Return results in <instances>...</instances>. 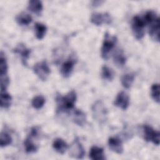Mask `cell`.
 <instances>
[{
    "instance_id": "1",
    "label": "cell",
    "mask_w": 160,
    "mask_h": 160,
    "mask_svg": "<svg viewBox=\"0 0 160 160\" xmlns=\"http://www.w3.org/2000/svg\"><path fill=\"white\" fill-rule=\"evenodd\" d=\"M143 20L145 24L148 25L149 34L151 39L156 42H159L160 21L157 14L154 11L149 10L146 12Z\"/></svg>"
},
{
    "instance_id": "2",
    "label": "cell",
    "mask_w": 160,
    "mask_h": 160,
    "mask_svg": "<svg viewBox=\"0 0 160 160\" xmlns=\"http://www.w3.org/2000/svg\"><path fill=\"white\" fill-rule=\"evenodd\" d=\"M76 101V94L73 90L69 91L64 96H57L56 102L58 104V111L59 112H68L74 108Z\"/></svg>"
},
{
    "instance_id": "3",
    "label": "cell",
    "mask_w": 160,
    "mask_h": 160,
    "mask_svg": "<svg viewBox=\"0 0 160 160\" xmlns=\"http://www.w3.org/2000/svg\"><path fill=\"white\" fill-rule=\"evenodd\" d=\"M92 112L93 118L99 124L105 122L107 119L108 111L101 100H98L92 106Z\"/></svg>"
},
{
    "instance_id": "4",
    "label": "cell",
    "mask_w": 160,
    "mask_h": 160,
    "mask_svg": "<svg viewBox=\"0 0 160 160\" xmlns=\"http://www.w3.org/2000/svg\"><path fill=\"white\" fill-rule=\"evenodd\" d=\"M118 39L116 36H111L108 32L105 33L102 46L101 49V54L102 59L107 60L109 58V53L114 47Z\"/></svg>"
},
{
    "instance_id": "5",
    "label": "cell",
    "mask_w": 160,
    "mask_h": 160,
    "mask_svg": "<svg viewBox=\"0 0 160 160\" xmlns=\"http://www.w3.org/2000/svg\"><path fill=\"white\" fill-rule=\"evenodd\" d=\"M145 22L144 20L139 16H134L132 19L131 28L134 38L138 39H141L145 33Z\"/></svg>"
},
{
    "instance_id": "6",
    "label": "cell",
    "mask_w": 160,
    "mask_h": 160,
    "mask_svg": "<svg viewBox=\"0 0 160 160\" xmlns=\"http://www.w3.org/2000/svg\"><path fill=\"white\" fill-rule=\"evenodd\" d=\"M144 132V139L146 141L152 142L156 146L159 145L160 133L158 131L154 130L151 126L144 124L142 126Z\"/></svg>"
},
{
    "instance_id": "7",
    "label": "cell",
    "mask_w": 160,
    "mask_h": 160,
    "mask_svg": "<svg viewBox=\"0 0 160 160\" xmlns=\"http://www.w3.org/2000/svg\"><path fill=\"white\" fill-rule=\"evenodd\" d=\"M34 72L37 75V76L42 81H46L50 72V68L46 62V61H42L37 62L32 68Z\"/></svg>"
},
{
    "instance_id": "8",
    "label": "cell",
    "mask_w": 160,
    "mask_h": 160,
    "mask_svg": "<svg viewBox=\"0 0 160 160\" xmlns=\"http://www.w3.org/2000/svg\"><path fill=\"white\" fill-rule=\"evenodd\" d=\"M38 129L36 127H33L31 129V132L29 136L25 139L24 142V146L25 151L27 153H34L38 150L37 146L32 141V138H36L38 136Z\"/></svg>"
},
{
    "instance_id": "9",
    "label": "cell",
    "mask_w": 160,
    "mask_h": 160,
    "mask_svg": "<svg viewBox=\"0 0 160 160\" xmlns=\"http://www.w3.org/2000/svg\"><path fill=\"white\" fill-rule=\"evenodd\" d=\"M90 21L94 25L101 26L104 23L107 24H111L112 22V18L108 12H93L91 14Z\"/></svg>"
},
{
    "instance_id": "10",
    "label": "cell",
    "mask_w": 160,
    "mask_h": 160,
    "mask_svg": "<svg viewBox=\"0 0 160 160\" xmlns=\"http://www.w3.org/2000/svg\"><path fill=\"white\" fill-rule=\"evenodd\" d=\"M69 154L76 159H82L84 154V149L78 138H76L71 144L69 148Z\"/></svg>"
},
{
    "instance_id": "11",
    "label": "cell",
    "mask_w": 160,
    "mask_h": 160,
    "mask_svg": "<svg viewBox=\"0 0 160 160\" xmlns=\"http://www.w3.org/2000/svg\"><path fill=\"white\" fill-rule=\"evenodd\" d=\"M13 51L18 54L21 57V61L24 66H27L28 63L27 61L29 58V55L31 53V49L28 48L23 43H19L17 45V46L13 49Z\"/></svg>"
},
{
    "instance_id": "12",
    "label": "cell",
    "mask_w": 160,
    "mask_h": 160,
    "mask_svg": "<svg viewBox=\"0 0 160 160\" xmlns=\"http://www.w3.org/2000/svg\"><path fill=\"white\" fill-rule=\"evenodd\" d=\"M114 104L122 110H126L129 105V96L124 91L119 92L114 100Z\"/></svg>"
},
{
    "instance_id": "13",
    "label": "cell",
    "mask_w": 160,
    "mask_h": 160,
    "mask_svg": "<svg viewBox=\"0 0 160 160\" xmlns=\"http://www.w3.org/2000/svg\"><path fill=\"white\" fill-rule=\"evenodd\" d=\"M75 62V59L70 58L62 63L60 69V72L62 77L68 78L71 75Z\"/></svg>"
},
{
    "instance_id": "14",
    "label": "cell",
    "mask_w": 160,
    "mask_h": 160,
    "mask_svg": "<svg viewBox=\"0 0 160 160\" xmlns=\"http://www.w3.org/2000/svg\"><path fill=\"white\" fill-rule=\"evenodd\" d=\"M108 146L113 152L117 154H121L123 152L122 141L118 137H111L108 139Z\"/></svg>"
},
{
    "instance_id": "15",
    "label": "cell",
    "mask_w": 160,
    "mask_h": 160,
    "mask_svg": "<svg viewBox=\"0 0 160 160\" xmlns=\"http://www.w3.org/2000/svg\"><path fill=\"white\" fill-rule=\"evenodd\" d=\"M89 158L92 160H104L106 159L104 149L96 146H92L89 151Z\"/></svg>"
},
{
    "instance_id": "16",
    "label": "cell",
    "mask_w": 160,
    "mask_h": 160,
    "mask_svg": "<svg viewBox=\"0 0 160 160\" xmlns=\"http://www.w3.org/2000/svg\"><path fill=\"white\" fill-rule=\"evenodd\" d=\"M73 122L78 126H83L86 121V114L79 109H75L72 117Z\"/></svg>"
},
{
    "instance_id": "17",
    "label": "cell",
    "mask_w": 160,
    "mask_h": 160,
    "mask_svg": "<svg viewBox=\"0 0 160 160\" xmlns=\"http://www.w3.org/2000/svg\"><path fill=\"white\" fill-rule=\"evenodd\" d=\"M52 148L59 154H63L68 149V144L61 138H56L52 143Z\"/></svg>"
},
{
    "instance_id": "18",
    "label": "cell",
    "mask_w": 160,
    "mask_h": 160,
    "mask_svg": "<svg viewBox=\"0 0 160 160\" xmlns=\"http://www.w3.org/2000/svg\"><path fill=\"white\" fill-rule=\"evenodd\" d=\"M42 2L41 1L39 0H31L28 2V9L38 14L39 15L41 14V12L42 11Z\"/></svg>"
},
{
    "instance_id": "19",
    "label": "cell",
    "mask_w": 160,
    "mask_h": 160,
    "mask_svg": "<svg viewBox=\"0 0 160 160\" xmlns=\"http://www.w3.org/2000/svg\"><path fill=\"white\" fill-rule=\"evenodd\" d=\"M113 61L114 64L118 67H122L124 66L126 61V58L122 51L118 49L114 52L113 55Z\"/></svg>"
},
{
    "instance_id": "20",
    "label": "cell",
    "mask_w": 160,
    "mask_h": 160,
    "mask_svg": "<svg viewBox=\"0 0 160 160\" xmlns=\"http://www.w3.org/2000/svg\"><path fill=\"white\" fill-rule=\"evenodd\" d=\"M135 78V74L133 72L126 73L124 74L121 79L122 86L126 89H129L132 84Z\"/></svg>"
},
{
    "instance_id": "21",
    "label": "cell",
    "mask_w": 160,
    "mask_h": 160,
    "mask_svg": "<svg viewBox=\"0 0 160 160\" xmlns=\"http://www.w3.org/2000/svg\"><path fill=\"white\" fill-rule=\"evenodd\" d=\"M16 21L21 26H27L32 21V17L26 12H21L16 17Z\"/></svg>"
},
{
    "instance_id": "22",
    "label": "cell",
    "mask_w": 160,
    "mask_h": 160,
    "mask_svg": "<svg viewBox=\"0 0 160 160\" xmlns=\"http://www.w3.org/2000/svg\"><path fill=\"white\" fill-rule=\"evenodd\" d=\"M34 29L36 38L39 40L43 39L47 31V27L46 25L41 22H36L34 24Z\"/></svg>"
},
{
    "instance_id": "23",
    "label": "cell",
    "mask_w": 160,
    "mask_h": 160,
    "mask_svg": "<svg viewBox=\"0 0 160 160\" xmlns=\"http://www.w3.org/2000/svg\"><path fill=\"white\" fill-rule=\"evenodd\" d=\"M11 102H12L11 96L8 92H6V91L1 92V98H0L1 107L2 108L7 109L11 105Z\"/></svg>"
},
{
    "instance_id": "24",
    "label": "cell",
    "mask_w": 160,
    "mask_h": 160,
    "mask_svg": "<svg viewBox=\"0 0 160 160\" xmlns=\"http://www.w3.org/2000/svg\"><path fill=\"white\" fill-rule=\"evenodd\" d=\"M101 74L103 79H105L109 81H112L114 77V73L112 69L106 65L102 67Z\"/></svg>"
},
{
    "instance_id": "25",
    "label": "cell",
    "mask_w": 160,
    "mask_h": 160,
    "mask_svg": "<svg viewBox=\"0 0 160 160\" xmlns=\"http://www.w3.org/2000/svg\"><path fill=\"white\" fill-rule=\"evenodd\" d=\"M8 69V66L6 58L3 52L1 51L0 54V76L7 75Z\"/></svg>"
},
{
    "instance_id": "26",
    "label": "cell",
    "mask_w": 160,
    "mask_h": 160,
    "mask_svg": "<svg viewBox=\"0 0 160 160\" xmlns=\"http://www.w3.org/2000/svg\"><path fill=\"white\" fill-rule=\"evenodd\" d=\"M45 101V98L42 96H36L32 99L31 105L34 109H39L44 106Z\"/></svg>"
},
{
    "instance_id": "27",
    "label": "cell",
    "mask_w": 160,
    "mask_h": 160,
    "mask_svg": "<svg viewBox=\"0 0 160 160\" xmlns=\"http://www.w3.org/2000/svg\"><path fill=\"white\" fill-rule=\"evenodd\" d=\"M12 142V138L11 136L6 132L2 131L0 135V146L1 148L6 147L9 145Z\"/></svg>"
},
{
    "instance_id": "28",
    "label": "cell",
    "mask_w": 160,
    "mask_h": 160,
    "mask_svg": "<svg viewBox=\"0 0 160 160\" xmlns=\"http://www.w3.org/2000/svg\"><path fill=\"white\" fill-rule=\"evenodd\" d=\"M159 84L158 83L153 84L151 88V95L152 98L156 102H159Z\"/></svg>"
},
{
    "instance_id": "29",
    "label": "cell",
    "mask_w": 160,
    "mask_h": 160,
    "mask_svg": "<svg viewBox=\"0 0 160 160\" xmlns=\"http://www.w3.org/2000/svg\"><path fill=\"white\" fill-rule=\"evenodd\" d=\"M0 76H1V92H4L6 91L9 82V78L7 75Z\"/></svg>"
}]
</instances>
